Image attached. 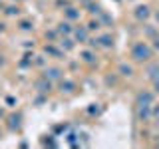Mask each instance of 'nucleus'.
Masks as SVG:
<instances>
[{
    "instance_id": "nucleus-1",
    "label": "nucleus",
    "mask_w": 159,
    "mask_h": 149,
    "mask_svg": "<svg viewBox=\"0 0 159 149\" xmlns=\"http://www.w3.org/2000/svg\"><path fill=\"white\" fill-rule=\"evenodd\" d=\"M153 54H155V48L145 40H135L129 44V60L133 64H139V66L149 64L153 60Z\"/></svg>"
},
{
    "instance_id": "nucleus-2",
    "label": "nucleus",
    "mask_w": 159,
    "mask_h": 149,
    "mask_svg": "<svg viewBox=\"0 0 159 149\" xmlns=\"http://www.w3.org/2000/svg\"><path fill=\"white\" fill-rule=\"evenodd\" d=\"M88 46L93 48V50H111L113 46H116V40H113L111 32H103L102 30L99 34H92Z\"/></svg>"
},
{
    "instance_id": "nucleus-3",
    "label": "nucleus",
    "mask_w": 159,
    "mask_h": 149,
    "mask_svg": "<svg viewBox=\"0 0 159 149\" xmlns=\"http://www.w3.org/2000/svg\"><path fill=\"white\" fill-rule=\"evenodd\" d=\"M78 60H80V64H84V66H88V68H96L98 66V60H99V56H98V50H93V48H82L80 50V56H78Z\"/></svg>"
},
{
    "instance_id": "nucleus-4",
    "label": "nucleus",
    "mask_w": 159,
    "mask_h": 149,
    "mask_svg": "<svg viewBox=\"0 0 159 149\" xmlns=\"http://www.w3.org/2000/svg\"><path fill=\"white\" fill-rule=\"evenodd\" d=\"M66 68H62L60 64H48L46 68L42 70V76L44 78H48L50 82H60L64 76H66Z\"/></svg>"
},
{
    "instance_id": "nucleus-5",
    "label": "nucleus",
    "mask_w": 159,
    "mask_h": 149,
    "mask_svg": "<svg viewBox=\"0 0 159 149\" xmlns=\"http://www.w3.org/2000/svg\"><path fill=\"white\" fill-rule=\"evenodd\" d=\"M58 89H60V93H64V96H74V93H78V82L74 78H66L64 76L62 79L58 82Z\"/></svg>"
},
{
    "instance_id": "nucleus-6",
    "label": "nucleus",
    "mask_w": 159,
    "mask_h": 149,
    "mask_svg": "<svg viewBox=\"0 0 159 149\" xmlns=\"http://www.w3.org/2000/svg\"><path fill=\"white\" fill-rule=\"evenodd\" d=\"M72 38L76 40L78 44H82V46H88L89 38H92V32L88 30L86 24H80V26H74V34H72Z\"/></svg>"
},
{
    "instance_id": "nucleus-7",
    "label": "nucleus",
    "mask_w": 159,
    "mask_h": 149,
    "mask_svg": "<svg viewBox=\"0 0 159 149\" xmlns=\"http://www.w3.org/2000/svg\"><path fill=\"white\" fill-rule=\"evenodd\" d=\"M155 103V92H149V89H141L135 96V107H147Z\"/></svg>"
},
{
    "instance_id": "nucleus-8",
    "label": "nucleus",
    "mask_w": 159,
    "mask_h": 149,
    "mask_svg": "<svg viewBox=\"0 0 159 149\" xmlns=\"http://www.w3.org/2000/svg\"><path fill=\"white\" fill-rule=\"evenodd\" d=\"M116 72L119 74V76H121V79H131L133 76H135V64L131 62V60H129V62H119L117 64V70Z\"/></svg>"
},
{
    "instance_id": "nucleus-9",
    "label": "nucleus",
    "mask_w": 159,
    "mask_h": 149,
    "mask_svg": "<svg viewBox=\"0 0 159 149\" xmlns=\"http://www.w3.org/2000/svg\"><path fill=\"white\" fill-rule=\"evenodd\" d=\"M151 8L147 6V4H137L135 8H133V18L137 20L139 24H143V22H147L149 18H151Z\"/></svg>"
},
{
    "instance_id": "nucleus-10",
    "label": "nucleus",
    "mask_w": 159,
    "mask_h": 149,
    "mask_svg": "<svg viewBox=\"0 0 159 149\" xmlns=\"http://www.w3.org/2000/svg\"><path fill=\"white\" fill-rule=\"evenodd\" d=\"M52 86H54V82H50V79L44 78V76H40L36 82H34V88H36V92H38V93H44V96H48V93L52 92Z\"/></svg>"
},
{
    "instance_id": "nucleus-11",
    "label": "nucleus",
    "mask_w": 159,
    "mask_h": 149,
    "mask_svg": "<svg viewBox=\"0 0 159 149\" xmlns=\"http://www.w3.org/2000/svg\"><path fill=\"white\" fill-rule=\"evenodd\" d=\"M16 30H18L20 34H32L34 32V20L20 16L18 22H16Z\"/></svg>"
},
{
    "instance_id": "nucleus-12",
    "label": "nucleus",
    "mask_w": 159,
    "mask_h": 149,
    "mask_svg": "<svg viewBox=\"0 0 159 149\" xmlns=\"http://www.w3.org/2000/svg\"><path fill=\"white\" fill-rule=\"evenodd\" d=\"M56 30L60 36H72L74 34V22H70V20H60V22L56 24Z\"/></svg>"
},
{
    "instance_id": "nucleus-13",
    "label": "nucleus",
    "mask_w": 159,
    "mask_h": 149,
    "mask_svg": "<svg viewBox=\"0 0 159 149\" xmlns=\"http://www.w3.org/2000/svg\"><path fill=\"white\" fill-rule=\"evenodd\" d=\"M2 12H4V16H6V18H20V16H22V8H20L18 2H10V4H6Z\"/></svg>"
},
{
    "instance_id": "nucleus-14",
    "label": "nucleus",
    "mask_w": 159,
    "mask_h": 149,
    "mask_svg": "<svg viewBox=\"0 0 159 149\" xmlns=\"http://www.w3.org/2000/svg\"><path fill=\"white\" fill-rule=\"evenodd\" d=\"M64 18H66V20H70V22H74V24H76V22H80V18H82V10L70 4L68 8H64Z\"/></svg>"
},
{
    "instance_id": "nucleus-15",
    "label": "nucleus",
    "mask_w": 159,
    "mask_h": 149,
    "mask_svg": "<svg viewBox=\"0 0 159 149\" xmlns=\"http://www.w3.org/2000/svg\"><path fill=\"white\" fill-rule=\"evenodd\" d=\"M58 44H60V48H62L66 54H68V52H72V50L78 46V42H76V40H74L72 36H60Z\"/></svg>"
},
{
    "instance_id": "nucleus-16",
    "label": "nucleus",
    "mask_w": 159,
    "mask_h": 149,
    "mask_svg": "<svg viewBox=\"0 0 159 149\" xmlns=\"http://www.w3.org/2000/svg\"><path fill=\"white\" fill-rule=\"evenodd\" d=\"M86 26H88V30H89L92 34H99V32L103 30V22L99 20V16H98V18H96V16H92V18H89L88 22H86Z\"/></svg>"
},
{
    "instance_id": "nucleus-17",
    "label": "nucleus",
    "mask_w": 159,
    "mask_h": 149,
    "mask_svg": "<svg viewBox=\"0 0 159 149\" xmlns=\"http://www.w3.org/2000/svg\"><path fill=\"white\" fill-rule=\"evenodd\" d=\"M103 79H106V86L107 88H116L117 86V84H119V79H121V76H119V74L117 72H109V74H106V78H103Z\"/></svg>"
},
{
    "instance_id": "nucleus-18",
    "label": "nucleus",
    "mask_w": 159,
    "mask_h": 149,
    "mask_svg": "<svg viewBox=\"0 0 159 149\" xmlns=\"http://www.w3.org/2000/svg\"><path fill=\"white\" fill-rule=\"evenodd\" d=\"M48 60H50V58L42 56V54H38V56L32 60V66H36V68H42V70H44V68L48 66Z\"/></svg>"
},
{
    "instance_id": "nucleus-19",
    "label": "nucleus",
    "mask_w": 159,
    "mask_h": 149,
    "mask_svg": "<svg viewBox=\"0 0 159 149\" xmlns=\"http://www.w3.org/2000/svg\"><path fill=\"white\" fill-rule=\"evenodd\" d=\"M151 117H153V121L159 123V103H153V107H151Z\"/></svg>"
},
{
    "instance_id": "nucleus-20",
    "label": "nucleus",
    "mask_w": 159,
    "mask_h": 149,
    "mask_svg": "<svg viewBox=\"0 0 159 149\" xmlns=\"http://www.w3.org/2000/svg\"><path fill=\"white\" fill-rule=\"evenodd\" d=\"M70 4H72L70 0H56V6H58V8H62V10H64V8H68Z\"/></svg>"
},
{
    "instance_id": "nucleus-21",
    "label": "nucleus",
    "mask_w": 159,
    "mask_h": 149,
    "mask_svg": "<svg viewBox=\"0 0 159 149\" xmlns=\"http://www.w3.org/2000/svg\"><path fill=\"white\" fill-rule=\"evenodd\" d=\"M6 106H8V107H14V106H18V99H14L12 96H6Z\"/></svg>"
},
{
    "instance_id": "nucleus-22",
    "label": "nucleus",
    "mask_w": 159,
    "mask_h": 149,
    "mask_svg": "<svg viewBox=\"0 0 159 149\" xmlns=\"http://www.w3.org/2000/svg\"><path fill=\"white\" fill-rule=\"evenodd\" d=\"M153 92H155V93H159V78H155V79H153Z\"/></svg>"
},
{
    "instance_id": "nucleus-23",
    "label": "nucleus",
    "mask_w": 159,
    "mask_h": 149,
    "mask_svg": "<svg viewBox=\"0 0 159 149\" xmlns=\"http://www.w3.org/2000/svg\"><path fill=\"white\" fill-rule=\"evenodd\" d=\"M4 64H6V56H4V54H0V68H4Z\"/></svg>"
},
{
    "instance_id": "nucleus-24",
    "label": "nucleus",
    "mask_w": 159,
    "mask_h": 149,
    "mask_svg": "<svg viewBox=\"0 0 159 149\" xmlns=\"http://www.w3.org/2000/svg\"><path fill=\"white\" fill-rule=\"evenodd\" d=\"M6 30V22H0V32H4Z\"/></svg>"
},
{
    "instance_id": "nucleus-25",
    "label": "nucleus",
    "mask_w": 159,
    "mask_h": 149,
    "mask_svg": "<svg viewBox=\"0 0 159 149\" xmlns=\"http://www.w3.org/2000/svg\"><path fill=\"white\" fill-rule=\"evenodd\" d=\"M4 117V111H2V107H0V119H2Z\"/></svg>"
},
{
    "instance_id": "nucleus-26",
    "label": "nucleus",
    "mask_w": 159,
    "mask_h": 149,
    "mask_svg": "<svg viewBox=\"0 0 159 149\" xmlns=\"http://www.w3.org/2000/svg\"><path fill=\"white\" fill-rule=\"evenodd\" d=\"M10 2H18L20 4V2H24V0H10Z\"/></svg>"
}]
</instances>
